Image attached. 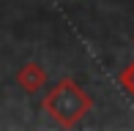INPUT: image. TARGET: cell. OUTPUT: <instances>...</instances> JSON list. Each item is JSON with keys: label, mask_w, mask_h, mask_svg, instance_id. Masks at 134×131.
Instances as JSON below:
<instances>
[{"label": "cell", "mask_w": 134, "mask_h": 131, "mask_svg": "<svg viewBox=\"0 0 134 131\" xmlns=\"http://www.w3.org/2000/svg\"><path fill=\"white\" fill-rule=\"evenodd\" d=\"M41 109H44L58 126L74 128L77 123L93 109V98H90L74 79H60L58 85L44 96Z\"/></svg>", "instance_id": "6da1fadb"}, {"label": "cell", "mask_w": 134, "mask_h": 131, "mask_svg": "<svg viewBox=\"0 0 134 131\" xmlns=\"http://www.w3.org/2000/svg\"><path fill=\"white\" fill-rule=\"evenodd\" d=\"M16 85L22 87L25 93H38V90H44V85H47V71L41 68L38 63H25L19 71H16Z\"/></svg>", "instance_id": "7a4b0ae2"}, {"label": "cell", "mask_w": 134, "mask_h": 131, "mask_svg": "<svg viewBox=\"0 0 134 131\" xmlns=\"http://www.w3.org/2000/svg\"><path fill=\"white\" fill-rule=\"evenodd\" d=\"M118 82H120V87H123V90L134 98V60H131V63L118 74Z\"/></svg>", "instance_id": "3957f363"}]
</instances>
